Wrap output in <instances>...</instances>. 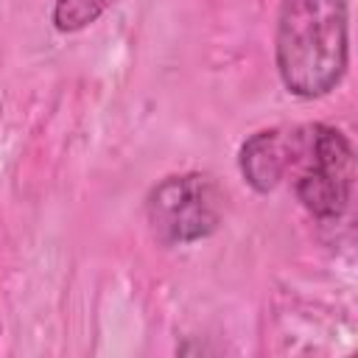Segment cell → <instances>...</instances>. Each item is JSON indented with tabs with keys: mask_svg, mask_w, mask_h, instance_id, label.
Masks as SVG:
<instances>
[{
	"mask_svg": "<svg viewBox=\"0 0 358 358\" xmlns=\"http://www.w3.org/2000/svg\"><path fill=\"white\" fill-rule=\"evenodd\" d=\"M274 59L291 95L322 98L333 92L350 59L347 0H280Z\"/></svg>",
	"mask_w": 358,
	"mask_h": 358,
	"instance_id": "6da1fadb",
	"label": "cell"
},
{
	"mask_svg": "<svg viewBox=\"0 0 358 358\" xmlns=\"http://www.w3.org/2000/svg\"><path fill=\"white\" fill-rule=\"evenodd\" d=\"M291 168H299L294 193L310 215L319 221H336L344 215L352 196L355 159L350 140L336 126L313 123L294 129L288 171Z\"/></svg>",
	"mask_w": 358,
	"mask_h": 358,
	"instance_id": "7a4b0ae2",
	"label": "cell"
},
{
	"mask_svg": "<svg viewBox=\"0 0 358 358\" xmlns=\"http://www.w3.org/2000/svg\"><path fill=\"white\" fill-rule=\"evenodd\" d=\"M221 190L207 173H173L145 196V218L165 246L210 238L221 224Z\"/></svg>",
	"mask_w": 358,
	"mask_h": 358,
	"instance_id": "3957f363",
	"label": "cell"
},
{
	"mask_svg": "<svg viewBox=\"0 0 358 358\" xmlns=\"http://www.w3.org/2000/svg\"><path fill=\"white\" fill-rule=\"evenodd\" d=\"M291 162V131L263 129L243 140L238 151V165L246 185L257 193L274 190L288 173Z\"/></svg>",
	"mask_w": 358,
	"mask_h": 358,
	"instance_id": "277c9868",
	"label": "cell"
},
{
	"mask_svg": "<svg viewBox=\"0 0 358 358\" xmlns=\"http://www.w3.org/2000/svg\"><path fill=\"white\" fill-rule=\"evenodd\" d=\"M109 6H112V0H56L50 20H53L56 31L76 34V31H84L87 25H92Z\"/></svg>",
	"mask_w": 358,
	"mask_h": 358,
	"instance_id": "5b68a950",
	"label": "cell"
}]
</instances>
